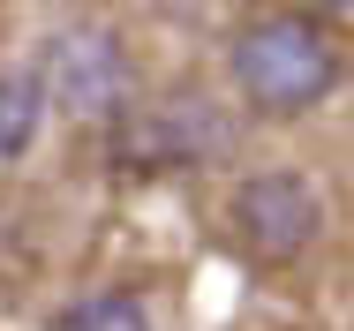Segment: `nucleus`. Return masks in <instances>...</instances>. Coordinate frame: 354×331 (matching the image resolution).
Segmentation results:
<instances>
[{
	"mask_svg": "<svg viewBox=\"0 0 354 331\" xmlns=\"http://www.w3.org/2000/svg\"><path fill=\"white\" fill-rule=\"evenodd\" d=\"M309 8H354V0H309Z\"/></svg>",
	"mask_w": 354,
	"mask_h": 331,
	"instance_id": "0eeeda50",
	"label": "nucleus"
},
{
	"mask_svg": "<svg viewBox=\"0 0 354 331\" xmlns=\"http://www.w3.org/2000/svg\"><path fill=\"white\" fill-rule=\"evenodd\" d=\"M61 331H151V316H143L129 294H91V301H75L68 324Z\"/></svg>",
	"mask_w": 354,
	"mask_h": 331,
	"instance_id": "423d86ee",
	"label": "nucleus"
},
{
	"mask_svg": "<svg viewBox=\"0 0 354 331\" xmlns=\"http://www.w3.org/2000/svg\"><path fill=\"white\" fill-rule=\"evenodd\" d=\"M234 226H241V241H249L264 264H286V256H301V249L317 241L324 211H317V189H309L301 173H257V181H241V196H234Z\"/></svg>",
	"mask_w": 354,
	"mask_h": 331,
	"instance_id": "f03ea898",
	"label": "nucleus"
},
{
	"mask_svg": "<svg viewBox=\"0 0 354 331\" xmlns=\"http://www.w3.org/2000/svg\"><path fill=\"white\" fill-rule=\"evenodd\" d=\"M46 75H53L61 113H75V121H98L129 98V61L106 30H61L46 46Z\"/></svg>",
	"mask_w": 354,
	"mask_h": 331,
	"instance_id": "7ed1b4c3",
	"label": "nucleus"
},
{
	"mask_svg": "<svg viewBox=\"0 0 354 331\" xmlns=\"http://www.w3.org/2000/svg\"><path fill=\"white\" fill-rule=\"evenodd\" d=\"M234 75H241V91L264 113H301V106H317L339 83V53H332V38L317 23L264 15V23H249L234 38Z\"/></svg>",
	"mask_w": 354,
	"mask_h": 331,
	"instance_id": "f257e3e1",
	"label": "nucleus"
},
{
	"mask_svg": "<svg viewBox=\"0 0 354 331\" xmlns=\"http://www.w3.org/2000/svg\"><path fill=\"white\" fill-rule=\"evenodd\" d=\"M46 121V83L38 75H0V158H23Z\"/></svg>",
	"mask_w": 354,
	"mask_h": 331,
	"instance_id": "39448f33",
	"label": "nucleus"
},
{
	"mask_svg": "<svg viewBox=\"0 0 354 331\" xmlns=\"http://www.w3.org/2000/svg\"><path fill=\"white\" fill-rule=\"evenodd\" d=\"M143 135H151L158 158H218L226 151V113H212L204 98H181V106H158L143 121Z\"/></svg>",
	"mask_w": 354,
	"mask_h": 331,
	"instance_id": "20e7f679",
	"label": "nucleus"
}]
</instances>
